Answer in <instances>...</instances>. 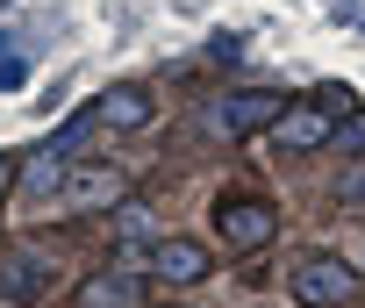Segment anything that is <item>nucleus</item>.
Segmentation results:
<instances>
[{
    "mask_svg": "<svg viewBox=\"0 0 365 308\" xmlns=\"http://www.w3.org/2000/svg\"><path fill=\"white\" fill-rule=\"evenodd\" d=\"M294 294H301L308 308H351V294H358V272H351L344 258L315 251V258H301V265H294Z\"/></svg>",
    "mask_w": 365,
    "mask_h": 308,
    "instance_id": "nucleus-1",
    "label": "nucleus"
},
{
    "mask_svg": "<svg viewBox=\"0 0 365 308\" xmlns=\"http://www.w3.org/2000/svg\"><path fill=\"white\" fill-rule=\"evenodd\" d=\"M215 230H222L230 251H265V244L279 237V215H272L265 201H222V208H215Z\"/></svg>",
    "mask_w": 365,
    "mask_h": 308,
    "instance_id": "nucleus-2",
    "label": "nucleus"
},
{
    "mask_svg": "<svg viewBox=\"0 0 365 308\" xmlns=\"http://www.w3.org/2000/svg\"><path fill=\"white\" fill-rule=\"evenodd\" d=\"M150 272H158L165 287H201V279H208V244H194V237H158V244H150Z\"/></svg>",
    "mask_w": 365,
    "mask_h": 308,
    "instance_id": "nucleus-3",
    "label": "nucleus"
},
{
    "mask_svg": "<svg viewBox=\"0 0 365 308\" xmlns=\"http://www.w3.org/2000/svg\"><path fill=\"white\" fill-rule=\"evenodd\" d=\"M329 129H336V115L308 101V108H287V115H279L265 136H272L279 150H315V143H329Z\"/></svg>",
    "mask_w": 365,
    "mask_h": 308,
    "instance_id": "nucleus-4",
    "label": "nucleus"
},
{
    "mask_svg": "<svg viewBox=\"0 0 365 308\" xmlns=\"http://www.w3.org/2000/svg\"><path fill=\"white\" fill-rule=\"evenodd\" d=\"M279 115H287L279 93H230V101H222V129H230V136H258V129H272Z\"/></svg>",
    "mask_w": 365,
    "mask_h": 308,
    "instance_id": "nucleus-5",
    "label": "nucleus"
},
{
    "mask_svg": "<svg viewBox=\"0 0 365 308\" xmlns=\"http://www.w3.org/2000/svg\"><path fill=\"white\" fill-rule=\"evenodd\" d=\"M65 201H72V208H129V180L108 173V165H86V173H72Z\"/></svg>",
    "mask_w": 365,
    "mask_h": 308,
    "instance_id": "nucleus-6",
    "label": "nucleus"
},
{
    "mask_svg": "<svg viewBox=\"0 0 365 308\" xmlns=\"http://www.w3.org/2000/svg\"><path fill=\"white\" fill-rule=\"evenodd\" d=\"M43 287H51V265L36 251H8V258H0V294H8V301H36Z\"/></svg>",
    "mask_w": 365,
    "mask_h": 308,
    "instance_id": "nucleus-7",
    "label": "nucleus"
},
{
    "mask_svg": "<svg viewBox=\"0 0 365 308\" xmlns=\"http://www.w3.org/2000/svg\"><path fill=\"white\" fill-rule=\"evenodd\" d=\"M93 115H101L108 129H143V122H150V93H143V86H108V93L93 101Z\"/></svg>",
    "mask_w": 365,
    "mask_h": 308,
    "instance_id": "nucleus-8",
    "label": "nucleus"
},
{
    "mask_svg": "<svg viewBox=\"0 0 365 308\" xmlns=\"http://www.w3.org/2000/svg\"><path fill=\"white\" fill-rule=\"evenodd\" d=\"M79 308H136V279L129 272H93V279H79Z\"/></svg>",
    "mask_w": 365,
    "mask_h": 308,
    "instance_id": "nucleus-9",
    "label": "nucleus"
},
{
    "mask_svg": "<svg viewBox=\"0 0 365 308\" xmlns=\"http://www.w3.org/2000/svg\"><path fill=\"white\" fill-rule=\"evenodd\" d=\"M336 208H344V215H365V165H351V173L336 180Z\"/></svg>",
    "mask_w": 365,
    "mask_h": 308,
    "instance_id": "nucleus-10",
    "label": "nucleus"
},
{
    "mask_svg": "<svg viewBox=\"0 0 365 308\" xmlns=\"http://www.w3.org/2000/svg\"><path fill=\"white\" fill-rule=\"evenodd\" d=\"M329 143H336V150H365V122H344V129H329Z\"/></svg>",
    "mask_w": 365,
    "mask_h": 308,
    "instance_id": "nucleus-11",
    "label": "nucleus"
},
{
    "mask_svg": "<svg viewBox=\"0 0 365 308\" xmlns=\"http://www.w3.org/2000/svg\"><path fill=\"white\" fill-rule=\"evenodd\" d=\"M315 108H329V115H344V108H351V93H344V86H322V93H315Z\"/></svg>",
    "mask_w": 365,
    "mask_h": 308,
    "instance_id": "nucleus-12",
    "label": "nucleus"
},
{
    "mask_svg": "<svg viewBox=\"0 0 365 308\" xmlns=\"http://www.w3.org/2000/svg\"><path fill=\"white\" fill-rule=\"evenodd\" d=\"M15 173H22L15 158H0V194H8V187H15Z\"/></svg>",
    "mask_w": 365,
    "mask_h": 308,
    "instance_id": "nucleus-13",
    "label": "nucleus"
}]
</instances>
